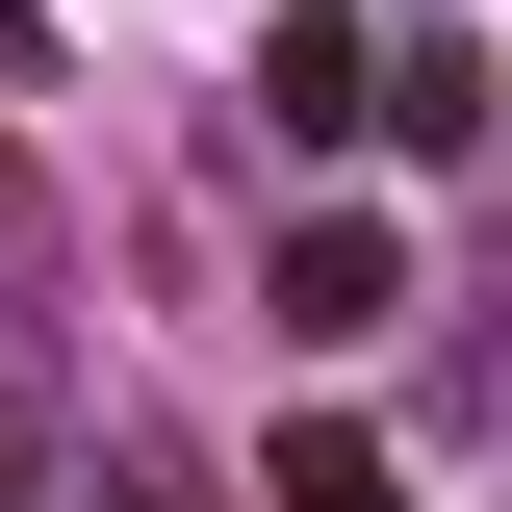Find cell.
Returning <instances> with one entry per match:
<instances>
[{
  "instance_id": "6da1fadb",
  "label": "cell",
  "mask_w": 512,
  "mask_h": 512,
  "mask_svg": "<svg viewBox=\"0 0 512 512\" xmlns=\"http://www.w3.org/2000/svg\"><path fill=\"white\" fill-rule=\"evenodd\" d=\"M384 308H410V231H384V205H308V231H282V333L333 359V333H384Z\"/></svg>"
},
{
  "instance_id": "7a4b0ae2",
  "label": "cell",
  "mask_w": 512,
  "mask_h": 512,
  "mask_svg": "<svg viewBox=\"0 0 512 512\" xmlns=\"http://www.w3.org/2000/svg\"><path fill=\"white\" fill-rule=\"evenodd\" d=\"M359 128H384V154H461V128H487V52H461V26L359 52Z\"/></svg>"
},
{
  "instance_id": "3957f363",
  "label": "cell",
  "mask_w": 512,
  "mask_h": 512,
  "mask_svg": "<svg viewBox=\"0 0 512 512\" xmlns=\"http://www.w3.org/2000/svg\"><path fill=\"white\" fill-rule=\"evenodd\" d=\"M359 52H384V26H333V0H282V26H256V103H282V128L333 154V128H359Z\"/></svg>"
},
{
  "instance_id": "277c9868",
  "label": "cell",
  "mask_w": 512,
  "mask_h": 512,
  "mask_svg": "<svg viewBox=\"0 0 512 512\" xmlns=\"http://www.w3.org/2000/svg\"><path fill=\"white\" fill-rule=\"evenodd\" d=\"M282 512H384V436H333V410H282V461H256Z\"/></svg>"
},
{
  "instance_id": "5b68a950",
  "label": "cell",
  "mask_w": 512,
  "mask_h": 512,
  "mask_svg": "<svg viewBox=\"0 0 512 512\" xmlns=\"http://www.w3.org/2000/svg\"><path fill=\"white\" fill-rule=\"evenodd\" d=\"M26 52H52V0H0V77H26Z\"/></svg>"
},
{
  "instance_id": "8992f818",
  "label": "cell",
  "mask_w": 512,
  "mask_h": 512,
  "mask_svg": "<svg viewBox=\"0 0 512 512\" xmlns=\"http://www.w3.org/2000/svg\"><path fill=\"white\" fill-rule=\"evenodd\" d=\"M103 512H180V487H103Z\"/></svg>"
},
{
  "instance_id": "52a82bcc",
  "label": "cell",
  "mask_w": 512,
  "mask_h": 512,
  "mask_svg": "<svg viewBox=\"0 0 512 512\" xmlns=\"http://www.w3.org/2000/svg\"><path fill=\"white\" fill-rule=\"evenodd\" d=\"M0 512H26V461H0Z\"/></svg>"
}]
</instances>
